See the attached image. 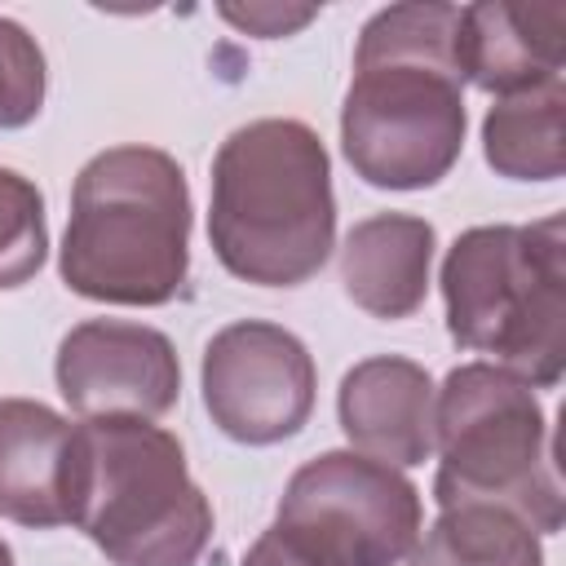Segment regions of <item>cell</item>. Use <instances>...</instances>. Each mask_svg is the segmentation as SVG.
<instances>
[{
    "instance_id": "cell-6",
    "label": "cell",
    "mask_w": 566,
    "mask_h": 566,
    "mask_svg": "<svg viewBox=\"0 0 566 566\" xmlns=\"http://www.w3.org/2000/svg\"><path fill=\"white\" fill-rule=\"evenodd\" d=\"M75 526L111 566H195L212 539V504L186 469L177 433L102 416L80 424Z\"/></svg>"
},
{
    "instance_id": "cell-17",
    "label": "cell",
    "mask_w": 566,
    "mask_h": 566,
    "mask_svg": "<svg viewBox=\"0 0 566 566\" xmlns=\"http://www.w3.org/2000/svg\"><path fill=\"white\" fill-rule=\"evenodd\" d=\"M49 71L35 35L0 13V128H27L44 106Z\"/></svg>"
},
{
    "instance_id": "cell-8",
    "label": "cell",
    "mask_w": 566,
    "mask_h": 566,
    "mask_svg": "<svg viewBox=\"0 0 566 566\" xmlns=\"http://www.w3.org/2000/svg\"><path fill=\"white\" fill-rule=\"evenodd\" d=\"M199 389L226 438L243 447H274L310 424L318 371L296 332L243 318L203 345Z\"/></svg>"
},
{
    "instance_id": "cell-2",
    "label": "cell",
    "mask_w": 566,
    "mask_h": 566,
    "mask_svg": "<svg viewBox=\"0 0 566 566\" xmlns=\"http://www.w3.org/2000/svg\"><path fill=\"white\" fill-rule=\"evenodd\" d=\"M208 243L256 287L310 283L336 248V195L323 137L301 119L239 124L212 155Z\"/></svg>"
},
{
    "instance_id": "cell-9",
    "label": "cell",
    "mask_w": 566,
    "mask_h": 566,
    "mask_svg": "<svg viewBox=\"0 0 566 566\" xmlns=\"http://www.w3.org/2000/svg\"><path fill=\"white\" fill-rule=\"evenodd\" d=\"M57 394L84 420H155L177 407L181 363L159 327L128 318H84L57 345Z\"/></svg>"
},
{
    "instance_id": "cell-10",
    "label": "cell",
    "mask_w": 566,
    "mask_h": 566,
    "mask_svg": "<svg viewBox=\"0 0 566 566\" xmlns=\"http://www.w3.org/2000/svg\"><path fill=\"white\" fill-rule=\"evenodd\" d=\"M80 464V424L35 398H0V517L75 526Z\"/></svg>"
},
{
    "instance_id": "cell-12",
    "label": "cell",
    "mask_w": 566,
    "mask_h": 566,
    "mask_svg": "<svg viewBox=\"0 0 566 566\" xmlns=\"http://www.w3.org/2000/svg\"><path fill=\"white\" fill-rule=\"evenodd\" d=\"M562 35H566V9L562 4H464L460 9V35L455 57L464 84L482 93H526L539 84L562 80Z\"/></svg>"
},
{
    "instance_id": "cell-11",
    "label": "cell",
    "mask_w": 566,
    "mask_h": 566,
    "mask_svg": "<svg viewBox=\"0 0 566 566\" xmlns=\"http://www.w3.org/2000/svg\"><path fill=\"white\" fill-rule=\"evenodd\" d=\"M336 416L358 455L394 469L424 464L433 451V380L420 363L371 354L340 376Z\"/></svg>"
},
{
    "instance_id": "cell-19",
    "label": "cell",
    "mask_w": 566,
    "mask_h": 566,
    "mask_svg": "<svg viewBox=\"0 0 566 566\" xmlns=\"http://www.w3.org/2000/svg\"><path fill=\"white\" fill-rule=\"evenodd\" d=\"M239 566H336V562H327L323 553H314L310 544L287 535L283 526H270L256 535V544L248 548V557Z\"/></svg>"
},
{
    "instance_id": "cell-5",
    "label": "cell",
    "mask_w": 566,
    "mask_h": 566,
    "mask_svg": "<svg viewBox=\"0 0 566 566\" xmlns=\"http://www.w3.org/2000/svg\"><path fill=\"white\" fill-rule=\"evenodd\" d=\"M438 509L491 504L522 517L535 535L562 526L548 416L535 389L495 363H460L433 389Z\"/></svg>"
},
{
    "instance_id": "cell-4",
    "label": "cell",
    "mask_w": 566,
    "mask_h": 566,
    "mask_svg": "<svg viewBox=\"0 0 566 566\" xmlns=\"http://www.w3.org/2000/svg\"><path fill=\"white\" fill-rule=\"evenodd\" d=\"M442 305L455 345L486 354L531 389L566 371V217L473 226L442 256Z\"/></svg>"
},
{
    "instance_id": "cell-7",
    "label": "cell",
    "mask_w": 566,
    "mask_h": 566,
    "mask_svg": "<svg viewBox=\"0 0 566 566\" xmlns=\"http://www.w3.org/2000/svg\"><path fill=\"white\" fill-rule=\"evenodd\" d=\"M274 526L336 566H398L424 531V509L402 469L358 451H323L287 478Z\"/></svg>"
},
{
    "instance_id": "cell-1",
    "label": "cell",
    "mask_w": 566,
    "mask_h": 566,
    "mask_svg": "<svg viewBox=\"0 0 566 566\" xmlns=\"http://www.w3.org/2000/svg\"><path fill=\"white\" fill-rule=\"evenodd\" d=\"M460 9L442 0L376 9L354 44L340 102V150L376 190H429L464 150Z\"/></svg>"
},
{
    "instance_id": "cell-20",
    "label": "cell",
    "mask_w": 566,
    "mask_h": 566,
    "mask_svg": "<svg viewBox=\"0 0 566 566\" xmlns=\"http://www.w3.org/2000/svg\"><path fill=\"white\" fill-rule=\"evenodd\" d=\"M0 566H13V548L0 539Z\"/></svg>"
},
{
    "instance_id": "cell-14",
    "label": "cell",
    "mask_w": 566,
    "mask_h": 566,
    "mask_svg": "<svg viewBox=\"0 0 566 566\" xmlns=\"http://www.w3.org/2000/svg\"><path fill=\"white\" fill-rule=\"evenodd\" d=\"M562 106H566L562 80L513 97H495V106L482 119L486 164L509 181H557L566 168Z\"/></svg>"
},
{
    "instance_id": "cell-15",
    "label": "cell",
    "mask_w": 566,
    "mask_h": 566,
    "mask_svg": "<svg viewBox=\"0 0 566 566\" xmlns=\"http://www.w3.org/2000/svg\"><path fill=\"white\" fill-rule=\"evenodd\" d=\"M411 566H544L539 535L491 504H455L442 509L429 531H420Z\"/></svg>"
},
{
    "instance_id": "cell-16",
    "label": "cell",
    "mask_w": 566,
    "mask_h": 566,
    "mask_svg": "<svg viewBox=\"0 0 566 566\" xmlns=\"http://www.w3.org/2000/svg\"><path fill=\"white\" fill-rule=\"evenodd\" d=\"M49 256L44 195L31 177L0 164V287H22Z\"/></svg>"
},
{
    "instance_id": "cell-13",
    "label": "cell",
    "mask_w": 566,
    "mask_h": 566,
    "mask_svg": "<svg viewBox=\"0 0 566 566\" xmlns=\"http://www.w3.org/2000/svg\"><path fill=\"white\" fill-rule=\"evenodd\" d=\"M438 234L424 217L376 212L349 226L340 243V283L345 296L371 318H407L424 305L429 265Z\"/></svg>"
},
{
    "instance_id": "cell-3",
    "label": "cell",
    "mask_w": 566,
    "mask_h": 566,
    "mask_svg": "<svg viewBox=\"0 0 566 566\" xmlns=\"http://www.w3.org/2000/svg\"><path fill=\"white\" fill-rule=\"evenodd\" d=\"M62 283L102 305H168L190 274V186L159 146L97 150L71 186Z\"/></svg>"
},
{
    "instance_id": "cell-18",
    "label": "cell",
    "mask_w": 566,
    "mask_h": 566,
    "mask_svg": "<svg viewBox=\"0 0 566 566\" xmlns=\"http://www.w3.org/2000/svg\"><path fill=\"white\" fill-rule=\"evenodd\" d=\"M221 18L248 35L274 40V35H292L301 31L310 18H318L314 4H274V0H256V4H221Z\"/></svg>"
}]
</instances>
